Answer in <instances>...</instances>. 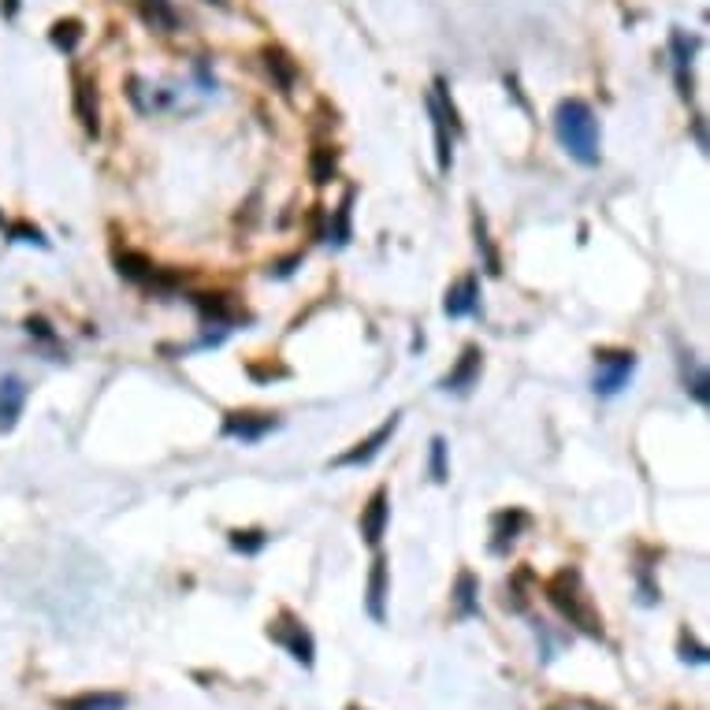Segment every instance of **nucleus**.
Segmentation results:
<instances>
[{"label": "nucleus", "instance_id": "f257e3e1", "mask_svg": "<svg viewBox=\"0 0 710 710\" xmlns=\"http://www.w3.org/2000/svg\"><path fill=\"white\" fill-rule=\"evenodd\" d=\"M543 592H547L551 606L569 621V625H573V629L584 632V636H592V640H603V614L595 610V603L588 599V592H584V580H580L577 566L558 569V573L543 584Z\"/></svg>", "mask_w": 710, "mask_h": 710}, {"label": "nucleus", "instance_id": "f03ea898", "mask_svg": "<svg viewBox=\"0 0 710 710\" xmlns=\"http://www.w3.org/2000/svg\"><path fill=\"white\" fill-rule=\"evenodd\" d=\"M554 134L577 164H584V168L599 164V119H595L588 101L569 97L554 108Z\"/></svg>", "mask_w": 710, "mask_h": 710}, {"label": "nucleus", "instance_id": "7ed1b4c3", "mask_svg": "<svg viewBox=\"0 0 710 710\" xmlns=\"http://www.w3.org/2000/svg\"><path fill=\"white\" fill-rule=\"evenodd\" d=\"M268 640L272 644H279L283 651H287L298 666H305V670H313V662H316V640H313V632L305 629V621H298L290 610H283L272 625H268Z\"/></svg>", "mask_w": 710, "mask_h": 710}, {"label": "nucleus", "instance_id": "20e7f679", "mask_svg": "<svg viewBox=\"0 0 710 710\" xmlns=\"http://www.w3.org/2000/svg\"><path fill=\"white\" fill-rule=\"evenodd\" d=\"M595 365H599V376H595L592 391L614 398L629 387L632 372H636V354L632 350H595Z\"/></svg>", "mask_w": 710, "mask_h": 710}, {"label": "nucleus", "instance_id": "39448f33", "mask_svg": "<svg viewBox=\"0 0 710 710\" xmlns=\"http://www.w3.org/2000/svg\"><path fill=\"white\" fill-rule=\"evenodd\" d=\"M398 424H402V413H391L387 421L376 428V432L369 435V439H361V443H354V447L346 450V454H339V458H331V465L335 469H350V465H369L376 454H380L387 443H391V435L398 432Z\"/></svg>", "mask_w": 710, "mask_h": 710}, {"label": "nucleus", "instance_id": "423d86ee", "mask_svg": "<svg viewBox=\"0 0 710 710\" xmlns=\"http://www.w3.org/2000/svg\"><path fill=\"white\" fill-rule=\"evenodd\" d=\"M480 372H484V350L476 346V342H469L465 350H461L458 365L443 376V391H450V395H469L476 387V380H480Z\"/></svg>", "mask_w": 710, "mask_h": 710}, {"label": "nucleus", "instance_id": "0eeeda50", "mask_svg": "<svg viewBox=\"0 0 710 710\" xmlns=\"http://www.w3.org/2000/svg\"><path fill=\"white\" fill-rule=\"evenodd\" d=\"M387 521H391V491L387 487H376L365 502V510H361V540L369 543L372 551L380 547L383 532H387Z\"/></svg>", "mask_w": 710, "mask_h": 710}, {"label": "nucleus", "instance_id": "6e6552de", "mask_svg": "<svg viewBox=\"0 0 710 710\" xmlns=\"http://www.w3.org/2000/svg\"><path fill=\"white\" fill-rule=\"evenodd\" d=\"M279 428L276 413H253V409H242V413H227L224 417V435L231 439H242V443H257L268 432Z\"/></svg>", "mask_w": 710, "mask_h": 710}, {"label": "nucleus", "instance_id": "1a4fd4ad", "mask_svg": "<svg viewBox=\"0 0 710 710\" xmlns=\"http://www.w3.org/2000/svg\"><path fill=\"white\" fill-rule=\"evenodd\" d=\"M116 268L123 279H131V283H138V287H168L171 279L160 272L157 264L149 261L145 253H134V250H123L116 253Z\"/></svg>", "mask_w": 710, "mask_h": 710}, {"label": "nucleus", "instance_id": "9d476101", "mask_svg": "<svg viewBox=\"0 0 710 710\" xmlns=\"http://www.w3.org/2000/svg\"><path fill=\"white\" fill-rule=\"evenodd\" d=\"M30 387L19 376H0V432H12L19 417H23V406H27Z\"/></svg>", "mask_w": 710, "mask_h": 710}, {"label": "nucleus", "instance_id": "9b49d317", "mask_svg": "<svg viewBox=\"0 0 710 710\" xmlns=\"http://www.w3.org/2000/svg\"><path fill=\"white\" fill-rule=\"evenodd\" d=\"M532 525V517H528L525 510H517V506H510V510L495 513V521H491V551L495 554H506L517 543V536L525 532V528Z\"/></svg>", "mask_w": 710, "mask_h": 710}, {"label": "nucleus", "instance_id": "f8f14e48", "mask_svg": "<svg viewBox=\"0 0 710 710\" xmlns=\"http://www.w3.org/2000/svg\"><path fill=\"white\" fill-rule=\"evenodd\" d=\"M75 116H79L82 131L97 138L101 134V105H97V82L86 75H75Z\"/></svg>", "mask_w": 710, "mask_h": 710}, {"label": "nucleus", "instance_id": "ddd939ff", "mask_svg": "<svg viewBox=\"0 0 710 710\" xmlns=\"http://www.w3.org/2000/svg\"><path fill=\"white\" fill-rule=\"evenodd\" d=\"M365 610L376 625L387 621V558L376 554L369 569V588H365Z\"/></svg>", "mask_w": 710, "mask_h": 710}, {"label": "nucleus", "instance_id": "4468645a", "mask_svg": "<svg viewBox=\"0 0 710 710\" xmlns=\"http://www.w3.org/2000/svg\"><path fill=\"white\" fill-rule=\"evenodd\" d=\"M131 4L149 30H157V34H175L179 30V12H175L171 0H131Z\"/></svg>", "mask_w": 710, "mask_h": 710}, {"label": "nucleus", "instance_id": "2eb2a0df", "mask_svg": "<svg viewBox=\"0 0 710 710\" xmlns=\"http://www.w3.org/2000/svg\"><path fill=\"white\" fill-rule=\"evenodd\" d=\"M443 309H447V316H454V320L480 313V279L461 276L458 283L447 290V302H443Z\"/></svg>", "mask_w": 710, "mask_h": 710}, {"label": "nucleus", "instance_id": "dca6fc26", "mask_svg": "<svg viewBox=\"0 0 710 710\" xmlns=\"http://www.w3.org/2000/svg\"><path fill=\"white\" fill-rule=\"evenodd\" d=\"M261 60H264V67H268V75L276 79L279 93L290 97V93H294V82H298V64L290 60L287 49H279V45H264Z\"/></svg>", "mask_w": 710, "mask_h": 710}, {"label": "nucleus", "instance_id": "f3484780", "mask_svg": "<svg viewBox=\"0 0 710 710\" xmlns=\"http://www.w3.org/2000/svg\"><path fill=\"white\" fill-rule=\"evenodd\" d=\"M480 580H476L473 569H461L458 580H454V592H450V603H454V618H480Z\"/></svg>", "mask_w": 710, "mask_h": 710}, {"label": "nucleus", "instance_id": "a211bd4d", "mask_svg": "<svg viewBox=\"0 0 710 710\" xmlns=\"http://www.w3.org/2000/svg\"><path fill=\"white\" fill-rule=\"evenodd\" d=\"M428 112H432V127H435V164H439V175H447L450 164H454V149H450V123L447 116L439 112V105L432 101V93H428Z\"/></svg>", "mask_w": 710, "mask_h": 710}, {"label": "nucleus", "instance_id": "6ab92c4d", "mask_svg": "<svg viewBox=\"0 0 710 710\" xmlns=\"http://www.w3.org/2000/svg\"><path fill=\"white\" fill-rule=\"evenodd\" d=\"M123 707H127V699L119 696V692H82V696L56 703V710H123Z\"/></svg>", "mask_w": 710, "mask_h": 710}, {"label": "nucleus", "instance_id": "aec40b11", "mask_svg": "<svg viewBox=\"0 0 710 710\" xmlns=\"http://www.w3.org/2000/svg\"><path fill=\"white\" fill-rule=\"evenodd\" d=\"M473 235H476V250L484 257V268L491 276H502V257L495 250V242H491V231H487V216L480 209L473 212Z\"/></svg>", "mask_w": 710, "mask_h": 710}, {"label": "nucleus", "instance_id": "412c9836", "mask_svg": "<svg viewBox=\"0 0 710 710\" xmlns=\"http://www.w3.org/2000/svg\"><path fill=\"white\" fill-rule=\"evenodd\" d=\"M681 369H684V387H688V395L696 398L699 406H710V376L707 369L699 365L692 354H681Z\"/></svg>", "mask_w": 710, "mask_h": 710}, {"label": "nucleus", "instance_id": "4be33fe9", "mask_svg": "<svg viewBox=\"0 0 710 710\" xmlns=\"http://www.w3.org/2000/svg\"><path fill=\"white\" fill-rule=\"evenodd\" d=\"M350 216H354V190H346V194H342V201L335 205V220H331L328 235H324L335 250H342V246L350 242Z\"/></svg>", "mask_w": 710, "mask_h": 710}, {"label": "nucleus", "instance_id": "5701e85b", "mask_svg": "<svg viewBox=\"0 0 710 710\" xmlns=\"http://www.w3.org/2000/svg\"><path fill=\"white\" fill-rule=\"evenodd\" d=\"M335 171H339V153H335L331 145L313 149V157H309V175H313V183L328 186L331 179H335Z\"/></svg>", "mask_w": 710, "mask_h": 710}, {"label": "nucleus", "instance_id": "b1692460", "mask_svg": "<svg viewBox=\"0 0 710 710\" xmlns=\"http://www.w3.org/2000/svg\"><path fill=\"white\" fill-rule=\"evenodd\" d=\"M82 34H86V30H82L79 19H56L53 30H49V41H53V45H56V49H60V53L71 56V53H75V49H79Z\"/></svg>", "mask_w": 710, "mask_h": 710}, {"label": "nucleus", "instance_id": "393cba45", "mask_svg": "<svg viewBox=\"0 0 710 710\" xmlns=\"http://www.w3.org/2000/svg\"><path fill=\"white\" fill-rule=\"evenodd\" d=\"M227 540H231V551L253 558V554H261L268 547V532H261V528H235Z\"/></svg>", "mask_w": 710, "mask_h": 710}, {"label": "nucleus", "instance_id": "a878e982", "mask_svg": "<svg viewBox=\"0 0 710 710\" xmlns=\"http://www.w3.org/2000/svg\"><path fill=\"white\" fill-rule=\"evenodd\" d=\"M696 49H699V38L684 34V30H673L670 34V53H673V67H677V71H688Z\"/></svg>", "mask_w": 710, "mask_h": 710}, {"label": "nucleus", "instance_id": "bb28decb", "mask_svg": "<svg viewBox=\"0 0 710 710\" xmlns=\"http://www.w3.org/2000/svg\"><path fill=\"white\" fill-rule=\"evenodd\" d=\"M432 101H435V105H439V112L447 116L450 131H454V134H465V127H461V116H458V105L450 101L447 79H435V86H432Z\"/></svg>", "mask_w": 710, "mask_h": 710}, {"label": "nucleus", "instance_id": "cd10ccee", "mask_svg": "<svg viewBox=\"0 0 710 710\" xmlns=\"http://www.w3.org/2000/svg\"><path fill=\"white\" fill-rule=\"evenodd\" d=\"M428 469H432L435 484H447L450 480V465H447V439L435 435L432 439V458H428Z\"/></svg>", "mask_w": 710, "mask_h": 710}, {"label": "nucleus", "instance_id": "c85d7f7f", "mask_svg": "<svg viewBox=\"0 0 710 710\" xmlns=\"http://www.w3.org/2000/svg\"><path fill=\"white\" fill-rule=\"evenodd\" d=\"M4 235L12 238V242H34V246H41V250L49 246L45 231H41V227H30L27 220H15V224H8L4 227Z\"/></svg>", "mask_w": 710, "mask_h": 710}, {"label": "nucleus", "instance_id": "c756f323", "mask_svg": "<svg viewBox=\"0 0 710 710\" xmlns=\"http://www.w3.org/2000/svg\"><path fill=\"white\" fill-rule=\"evenodd\" d=\"M681 658L684 662H699V666H703V662L710 658V651L692 640V632H681Z\"/></svg>", "mask_w": 710, "mask_h": 710}, {"label": "nucleus", "instance_id": "7c9ffc66", "mask_svg": "<svg viewBox=\"0 0 710 710\" xmlns=\"http://www.w3.org/2000/svg\"><path fill=\"white\" fill-rule=\"evenodd\" d=\"M27 331L34 335V339L45 342V346H56V331H53V324H49L45 316H30V320H27Z\"/></svg>", "mask_w": 710, "mask_h": 710}, {"label": "nucleus", "instance_id": "2f4dec72", "mask_svg": "<svg viewBox=\"0 0 710 710\" xmlns=\"http://www.w3.org/2000/svg\"><path fill=\"white\" fill-rule=\"evenodd\" d=\"M302 264V253H294V257H287V261H276L272 268H268V276H276V279H287L294 268Z\"/></svg>", "mask_w": 710, "mask_h": 710}, {"label": "nucleus", "instance_id": "473e14b6", "mask_svg": "<svg viewBox=\"0 0 710 710\" xmlns=\"http://www.w3.org/2000/svg\"><path fill=\"white\" fill-rule=\"evenodd\" d=\"M506 90H510L513 97H517V105L525 108V112H532V105H528V97H525V93H521V86H517V79H513V75H506Z\"/></svg>", "mask_w": 710, "mask_h": 710}, {"label": "nucleus", "instance_id": "72a5a7b5", "mask_svg": "<svg viewBox=\"0 0 710 710\" xmlns=\"http://www.w3.org/2000/svg\"><path fill=\"white\" fill-rule=\"evenodd\" d=\"M0 15H4L8 23H12L15 15H19V0H0Z\"/></svg>", "mask_w": 710, "mask_h": 710}, {"label": "nucleus", "instance_id": "f704fd0d", "mask_svg": "<svg viewBox=\"0 0 710 710\" xmlns=\"http://www.w3.org/2000/svg\"><path fill=\"white\" fill-rule=\"evenodd\" d=\"M692 127H696V145H699V149H707V131H703V116H696V123H692Z\"/></svg>", "mask_w": 710, "mask_h": 710}, {"label": "nucleus", "instance_id": "c9c22d12", "mask_svg": "<svg viewBox=\"0 0 710 710\" xmlns=\"http://www.w3.org/2000/svg\"><path fill=\"white\" fill-rule=\"evenodd\" d=\"M209 4H216V8H224V4H227V0H209Z\"/></svg>", "mask_w": 710, "mask_h": 710}, {"label": "nucleus", "instance_id": "e433bc0d", "mask_svg": "<svg viewBox=\"0 0 710 710\" xmlns=\"http://www.w3.org/2000/svg\"><path fill=\"white\" fill-rule=\"evenodd\" d=\"M4 227H8V220H4V216H0V231H4Z\"/></svg>", "mask_w": 710, "mask_h": 710}, {"label": "nucleus", "instance_id": "4c0bfd02", "mask_svg": "<svg viewBox=\"0 0 710 710\" xmlns=\"http://www.w3.org/2000/svg\"><path fill=\"white\" fill-rule=\"evenodd\" d=\"M350 710H361V707H350Z\"/></svg>", "mask_w": 710, "mask_h": 710}]
</instances>
